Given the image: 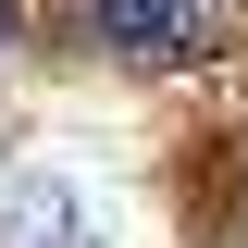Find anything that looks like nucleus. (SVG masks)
I'll return each mask as SVG.
<instances>
[{
    "instance_id": "obj_2",
    "label": "nucleus",
    "mask_w": 248,
    "mask_h": 248,
    "mask_svg": "<svg viewBox=\"0 0 248 248\" xmlns=\"http://www.w3.org/2000/svg\"><path fill=\"white\" fill-rule=\"evenodd\" d=\"M0 37H13V0H0Z\"/></svg>"
},
{
    "instance_id": "obj_1",
    "label": "nucleus",
    "mask_w": 248,
    "mask_h": 248,
    "mask_svg": "<svg viewBox=\"0 0 248 248\" xmlns=\"http://www.w3.org/2000/svg\"><path fill=\"white\" fill-rule=\"evenodd\" d=\"M87 25L99 37H112V50L124 62H199V50H211V0H87Z\"/></svg>"
}]
</instances>
